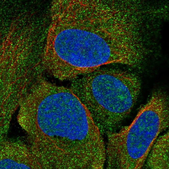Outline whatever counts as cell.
<instances>
[{
    "label": "cell",
    "instance_id": "1",
    "mask_svg": "<svg viewBox=\"0 0 169 169\" xmlns=\"http://www.w3.org/2000/svg\"><path fill=\"white\" fill-rule=\"evenodd\" d=\"M70 88L86 107L103 135L114 129L138 99L140 82L135 74L98 69L72 81Z\"/></svg>",
    "mask_w": 169,
    "mask_h": 169
},
{
    "label": "cell",
    "instance_id": "2",
    "mask_svg": "<svg viewBox=\"0 0 169 169\" xmlns=\"http://www.w3.org/2000/svg\"><path fill=\"white\" fill-rule=\"evenodd\" d=\"M168 99L152 94L129 125L108 133L106 161L109 169H140L159 135L168 127Z\"/></svg>",
    "mask_w": 169,
    "mask_h": 169
},
{
    "label": "cell",
    "instance_id": "3",
    "mask_svg": "<svg viewBox=\"0 0 169 169\" xmlns=\"http://www.w3.org/2000/svg\"><path fill=\"white\" fill-rule=\"evenodd\" d=\"M70 23H59L49 44L54 68L64 80H73L99 69L106 56L105 43L99 33L90 26Z\"/></svg>",
    "mask_w": 169,
    "mask_h": 169
},
{
    "label": "cell",
    "instance_id": "4",
    "mask_svg": "<svg viewBox=\"0 0 169 169\" xmlns=\"http://www.w3.org/2000/svg\"><path fill=\"white\" fill-rule=\"evenodd\" d=\"M82 103L73 93L52 96L27 117L29 132L35 142L53 140L68 128L82 114Z\"/></svg>",
    "mask_w": 169,
    "mask_h": 169
},
{
    "label": "cell",
    "instance_id": "5",
    "mask_svg": "<svg viewBox=\"0 0 169 169\" xmlns=\"http://www.w3.org/2000/svg\"><path fill=\"white\" fill-rule=\"evenodd\" d=\"M42 55L28 40H7L0 47V81L9 86L28 88L42 76Z\"/></svg>",
    "mask_w": 169,
    "mask_h": 169
},
{
    "label": "cell",
    "instance_id": "6",
    "mask_svg": "<svg viewBox=\"0 0 169 169\" xmlns=\"http://www.w3.org/2000/svg\"><path fill=\"white\" fill-rule=\"evenodd\" d=\"M0 144L1 169L44 168L29 145L3 138Z\"/></svg>",
    "mask_w": 169,
    "mask_h": 169
},
{
    "label": "cell",
    "instance_id": "7",
    "mask_svg": "<svg viewBox=\"0 0 169 169\" xmlns=\"http://www.w3.org/2000/svg\"><path fill=\"white\" fill-rule=\"evenodd\" d=\"M169 132L156 139L148 155L144 166L147 169L169 168Z\"/></svg>",
    "mask_w": 169,
    "mask_h": 169
}]
</instances>
